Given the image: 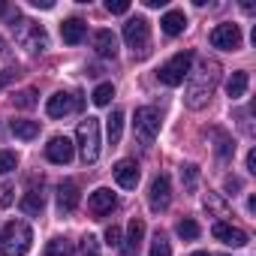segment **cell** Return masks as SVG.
I'll return each instance as SVG.
<instances>
[{"mask_svg":"<svg viewBox=\"0 0 256 256\" xmlns=\"http://www.w3.org/2000/svg\"><path fill=\"white\" fill-rule=\"evenodd\" d=\"M217 84H220V64L211 58H199L196 70H190V76H187V94H184L187 108H193V112L205 108L211 102Z\"/></svg>","mask_w":256,"mask_h":256,"instance_id":"6da1fadb","label":"cell"},{"mask_svg":"<svg viewBox=\"0 0 256 256\" xmlns=\"http://www.w3.org/2000/svg\"><path fill=\"white\" fill-rule=\"evenodd\" d=\"M34 232L24 220H10L0 232V256H24L30 250Z\"/></svg>","mask_w":256,"mask_h":256,"instance_id":"7a4b0ae2","label":"cell"},{"mask_svg":"<svg viewBox=\"0 0 256 256\" xmlns=\"http://www.w3.org/2000/svg\"><path fill=\"white\" fill-rule=\"evenodd\" d=\"M12 36H16V42H18L28 54H36V52H46V48H48V34H46V28L36 24V22L18 18V16H16V24H12Z\"/></svg>","mask_w":256,"mask_h":256,"instance_id":"3957f363","label":"cell"},{"mask_svg":"<svg viewBox=\"0 0 256 256\" xmlns=\"http://www.w3.org/2000/svg\"><path fill=\"white\" fill-rule=\"evenodd\" d=\"M76 139H78V151H82V160L84 166L96 163L100 160V120L96 118H84L76 130Z\"/></svg>","mask_w":256,"mask_h":256,"instance_id":"277c9868","label":"cell"},{"mask_svg":"<svg viewBox=\"0 0 256 256\" xmlns=\"http://www.w3.org/2000/svg\"><path fill=\"white\" fill-rule=\"evenodd\" d=\"M133 133L139 139V145L151 148L157 133H160V112L154 106H139L136 108V118H133Z\"/></svg>","mask_w":256,"mask_h":256,"instance_id":"5b68a950","label":"cell"},{"mask_svg":"<svg viewBox=\"0 0 256 256\" xmlns=\"http://www.w3.org/2000/svg\"><path fill=\"white\" fill-rule=\"evenodd\" d=\"M124 40H126V46L133 48V54L145 58L148 48H151V24H148V18H142V16L126 18V24H124Z\"/></svg>","mask_w":256,"mask_h":256,"instance_id":"8992f818","label":"cell"},{"mask_svg":"<svg viewBox=\"0 0 256 256\" xmlns=\"http://www.w3.org/2000/svg\"><path fill=\"white\" fill-rule=\"evenodd\" d=\"M190 66H193V52H178L175 58H169L163 66H160V82L169 84V88H178L184 84V78L190 76Z\"/></svg>","mask_w":256,"mask_h":256,"instance_id":"52a82bcc","label":"cell"},{"mask_svg":"<svg viewBox=\"0 0 256 256\" xmlns=\"http://www.w3.org/2000/svg\"><path fill=\"white\" fill-rule=\"evenodd\" d=\"M82 106H84L82 94H66V90H58V94H52V96H48L46 112H48V118H66L70 112H78Z\"/></svg>","mask_w":256,"mask_h":256,"instance_id":"ba28073f","label":"cell"},{"mask_svg":"<svg viewBox=\"0 0 256 256\" xmlns=\"http://www.w3.org/2000/svg\"><path fill=\"white\" fill-rule=\"evenodd\" d=\"M211 46L214 48H223V52H238L241 48V28L226 22V24H217L211 30Z\"/></svg>","mask_w":256,"mask_h":256,"instance_id":"9c48e42d","label":"cell"},{"mask_svg":"<svg viewBox=\"0 0 256 256\" xmlns=\"http://www.w3.org/2000/svg\"><path fill=\"white\" fill-rule=\"evenodd\" d=\"M148 205H151V211H157V214L172 205V181H169V175H157V178L151 181Z\"/></svg>","mask_w":256,"mask_h":256,"instance_id":"30bf717a","label":"cell"},{"mask_svg":"<svg viewBox=\"0 0 256 256\" xmlns=\"http://www.w3.org/2000/svg\"><path fill=\"white\" fill-rule=\"evenodd\" d=\"M72 154H76V145H72L66 136H52L48 145H46V157H48L52 163H58V166H66V163L72 160Z\"/></svg>","mask_w":256,"mask_h":256,"instance_id":"8fae6325","label":"cell"},{"mask_svg":"<svg viewBox=\"0 0 256 256\" xmlns=\"http://www.w3.org/2000/svg\"><path fill=\"white\" fill-rule=\"evenodd\" d=\"M211 235H214L217 241L229 244V247H244V244H247V232L238 229V226H232V223H226V220H217V223L211 226Z\"/></svg>","mask_w":256,"mask_h":256,"instance_id":"7c38bea8","label":"cell"},{"mask_svg":"<svg viewBox=\"0 0 256 256\" xmlns=\"http://www.w3.org/2000/svg\"><path fill=\"white\" fill-rule=\"evenodd\" d=\"M112 172H114V181H118L124 190H136V184H139V178H142L136 160H118Z\"/></svg>","mask_w":256,"mask_h":256,"instance_id":"4fadbf2b","label":"cell"},{"mask_svg":"<svg viewBox=\"0 0 256 256\" xmlns=\"http://www.w3.org/2000/svg\"><path fill=\"white\" fill-rule=\"evenodd\" d=\"M76 208H78V184L72 178H66V181L58 184V211L60 214H72Z\"/></svg>","mask_w":256,"mask_h":256,"instance_id":"5bb4252c","label":"cell"},{"mask_svg":"<svg viewBox=\"0 0 256 256\" xmlns=\"http://www.w3.org/2000/svg\"><path fill=\"white\" fill-rule=\"evenodd\" d=\"M114 205H118V199H114V193H112L108 187H100V190H94V193H90V199H88V211H90L94 217H102V214H108Z\"/></svg>","mask_w":256,"mask_h":256,"instance_id":"9a60e30c","label":"cell"},{"mask_svg":"<svg viewBox=\"0 0 256 256\" xmlns=\"http://www.w3.org/2000/svg\"><path fill=\"white\" fill-rule=\"evenodd\" d=\"M60 36H64L66 46H78V42L88 36V24H84L82 18H66V22L60 24Z\"/></svg>","mask_w":256,"mask_h":256,"instance_id":"2e32d148","label":"cell"},{"mask_svg":"<svg viewBox=\"0 0 256 256\" xmlns=\"http://www.w3.org/2000/svg\"><path fill=\"white\" fill-rule=\"evenodd\" d=\"M90 42H94V52H96L100 58H114V54H118V40H114L112 30H96V34L90 36Z\"/></svg>","mask_w":256,"mask_h":256,"instance_id":"e0dca14e","label":"cell"},{"mask_svg":"<svg viewBox=\"0 0 256 256\" xmlns=\"http://www.w3.org/2000/svg\"><path fill=\"white\" fill-rule=\"evenodd\" d=\"M142 238H145V220L142 217H133L130 226H126V241H120V244H124L126 253H136V247L142 244Z\"/></svg>","mask_w":256,"mask_h":256,"instance_id":"ac0fdd59","label":"cell"},{"mask_svg":"<svg viewBox=\"0 0 256 256\" xmlns=\"http://www.w3.org/2000/svg\"><path fill=\"white\" fill-rule=\"evenodd\" d=\"M160 28H163V34H166V36H178V34H184L187 18H184V12H181V10H169V12L160 18Z\"/></svg>","mask_w":256,"mask_h":256,"instance_id":"d6986e66","label":"cell"},{"mask_svg":"<svg viewBox=\"0 0 256 256\" xmlns=\"http://www.w3.org/2000/svg\"><path fill=\"white\" fill-rule=\"evenodd\" d=\"M24 214H42V208H46V193L42 190H36V187H30L24 196H22V205H18Z\"/></svg>","mask_w":256,"mask_h":256,"instance_id":"ffe728a7","label":"cell"},{"mask_svg":"<svg viewBox=\"0 0 256 256\" xmlns=\"http://www.w3.org/2000/svg\"><path fill=\"white\" fill-rule=\"evenodd\" d=\"M247 84H250V76H247L244 70L232 72L229 82H226V94H229V100H241V96L247 94Z\"/></svg>","mask_w":256,"mask_h":256,"instance_id":"44dd1931","label":"cell"},{"mask_svg":"<svg viewBox=\"0 0 256 256\" xmlns=\"http://www.w3.org/2000/svg\"><path fill=\"white\" fill-rule=\"evenodd\" d=\"M10 130H12V136H18V139L30 142V139H36V136H40V120H24V118H18V120H12V124H10Z\"/></svg>","mask_w":256,"mask_h":256,"instance_id":"7402d4cb","label":"cell"},{"mask_svg":"<svg viewBox=\"0 0 256 256\" xmlns=\"http://www.w3.org/2000/svg\"><path fill=\"white\" fill-rule=\"evenodd\" d=\"M106 133H108V142H112V145L120 142V133H124V112H120V108L112 112V118H108V124H106Z\"/></svg>","mask_w":256,"mask_h":256,"instance_id":"603a6c76","label":"cell"},{"mask_svg":"<svg viewBox=\"0 0 256 256\" xmlns=\"http://www.w3.org/2000/svg\"><path fill=\"white\" fill-rule=\"evenodd\" d=\"M175 232H178V238H184V241H196L202 229H199V223H196L193 217H184V220L175 223Z\"/></svg>","mask_w":256,"mask_h":256,"instance_id":"cb8c5ba5","label":"cell"},{"mask_svg":"<svg viewBox=\"0 0 256 256\" xmlns=\"http://www.w3.org/2000/svg\"><path fill=\"white\" fill-rule=\"evenodd\" d=\"M42 256H72V241L66 238H52L42 250Z\"/></svg>","mask_w":256,"mask_h":256,"instance_id":"d4e9b609","label":"cell"},{"mask_svg":"<svg viewBox=\"0 0 256 256\" xmlns=\"http://www.w3.org/2000/svg\"><path fill=\"white\" fill-rule=\"evenodd\" d=\"M214 136H217V157H220V160H229V157L235 154V142H232V136L223 133V130H214Z\"/></svg>","mask_w":256,"mask_h":256,"instance_id":"484cf974","label":"cell"},{"mask_svg":"<svg viewBox=\"0 0 256 256\" xmlns=\"http://www.w3.org/2000/svg\"><path fill=\"white\" fill-rule=\"evenodd\" d=\"M151 256H172L169 238H166L163 232H157V235H154V241H151Z\"/></svg>","mask_w":256,"mask_h":256,"instance_id":"4316f807","label":"cell"},{"mask_svg":"<svg viewBox=\"0 0 256 256\" xmlns=\"http://www.w3.org/2000/svg\"><path fill=\"white\" fill-rule=\"evenodd\" d=\"M112 96H114V88L106 82V84H100V88L94 90V96H90V100H94V106H108V102H112Z\"/></svg>","mask_w":256,"mask_h":256,"instance_id":"83f0119b","label":"cell"},{"mask_svg":"<svg viewBox=\"0 0 256 256\" xmlns=\"http://www.w3.org/2000/svg\"><path fill=\"white\" fill-rule=\"evenodd\" d=\"M12 102H16L18 108H34V106H36V90H34V88H28V90H18V94L12 96Z\"/></svg>","mask_w":256,"mask_h":256,"instance_id":"f1b7e54d","label":"cell"},{"mask_svg":"<svg viewBox=\"0 0 256 256\" xmlns=\"http://www.w3.org/2000/svg\"><path fill=\"white\" fill-rule=\"evenodd\" d=\"M181 181H184V187L193 193L196 190V181H199V169L193 166V163H187V166H181Z\"/></svg>","mask_w":256,"mask_h":256,"instance_id":"f546056e","label":"cell"},{"mask_svg":"<svg viewBox=\"0 0 256 256\" xmlns=\"http://www.w3.org/2000/svg\"><path fill=\"white\" fill-rule=\"evenodd\" d=\"M16 166H18V157H16V151H0V175H10V172H16Z\"/></svg>","mask_w":256,"mask_h":256,"instance_id":"4dcf8cb0","label":"cell"},{"mask_svg":"<svg viewBox=\"0 0 256 256\" xmlns=\"http://www.w3.org/2000/svg\"><path fill=\"white\" fill-rule=\"evenodd\" d=\"M82 256H100V238L96 235H88L82 241Z\"/></svg>","mask_w":256,"mask_h":256,"instance_id":"1f68e13d","label":"cell"},{"mask_svg":"<svg viewBox=\"0 0 256 256\" xmlns=\"http://www.w3.org/2000/svg\"><path fill=\"white\" fill-rule=\"evenodd\" d=\"M106 10L112 16H124V12H130V0H106Z\"/></svg>","mask_w":256,"mask_h":256,"instance_id":"d6a6232c","label":"cell"},{"mask_svg":"<svg viewBox=\"0 0 256 256\" xmlns=\"http://www.w3.org/2000/svg\"><path fill=\"white\" fill-rule=\"evenodd\" d=\"M106 244H112V247L120 244V229H118V226H108V229H106Z\"/></svg>","mask_w":256,"mask_h":256,"instance_id":"836d02e7","label":"cell"},{"mask_svg":"<svg viewBox=\"0 0 256 256\" xmlns=\"http://www.w3.org/2000/svg\"><path fill=\"white\" fill-rule=\"evenodd\" d=\"M12 193H16V187H12V184H4V196H0V208H10V205H12Z\"/></svg>","mask_w":256,"mask_h":256,"instance_id":"e575fe53","label":"cell"},{"mask_svg":"<svg viewBox=\"0 0 256 256\" xmlns=\"http://www.w3.org/2000/svg\"><path fill=\"white\" fill-rule=\"evenodd\" d=\"M223 187H226V193H232V196H235V190H241V181H238V178H235V175H229V178H226V184H223Z\"/></svg>","mask_w":256,"mask_h":256,"instance_id":"d590c367","label":"cell"},{"mask_svg":"<svg viewBox=\"0 0 256 256\" xmlns=\"http://www.w3.org/2000/svg\"><path fill=\"white\" fill-rule=\"evenodd\" d=\"M30 6H36V10H54V0H30Z\"/></svg>","mask_w":256,"mask_h":256,"instance_id":"8d00e7d4","label":"cell"},{"mask_svg":"<svg viewBox=\"0 0 256 256\" xmlns=\"http://www.w3.org/2000/svg\"><path fill=\"white\" fill-rule=\"evenodd\" d=\"M12 78H16V72H12V70H0V88H4L6 82H12Z\"/></svg>","mask_w":256,"mask_h":256,"instance_id":"74e56055","label":"cell"},{"mask_svg":"<svg viewBox=\"0 0 256 256\" xmlns=\"http://www.w3.org/2000/svg\"><path fill=\"white\" fill-rule=\"evenodd\" d=\"M247 169L256 175V151H250V154H247Z\"/></svg>","mask_w":256,"mask_h":256,"instance_id":"f35d334b","label":"cell"},{"mask_svg":"<svg viewBox=\"0 0 256 256\" xmlns=\"http://www.w3.org/2000/svg\"><path fill=\"white\" fill-rule=\"evenodd\" d=\"M142 4H145V6H148V10H160V6H163V4H166V0H142Z\"/></svg>","mask_w":256,"mask_h":256,"instance_id":"ab89813d","label":"cell"},{"mask_svg":"<svg viewBox=\"0 0 256 256\" xmlns=\"http://www.w3.org/2000/svg\"><path fill=\"white\" fill-rule=\"evenodd\" d=\"M190 256H211V253H205V250H196V253H190Z\"/></svg>","mask_w":256,"mask_h":256,"instance_id":"60d3db41","label":"cell"},{"mask_svg":"<svg viewBox=\"0 0 256 256\" xmlns=\"http://www.w3.org/2000/svg\"><path fill=\"white\" fill-rule=\"evenodd\" d=\"M4 12H6V4H0V16H4Z\"/></svg>","mask_w":256,"mask_h":256,"instance_id":"b9f144b4","label":"cell"}]
</instances>
